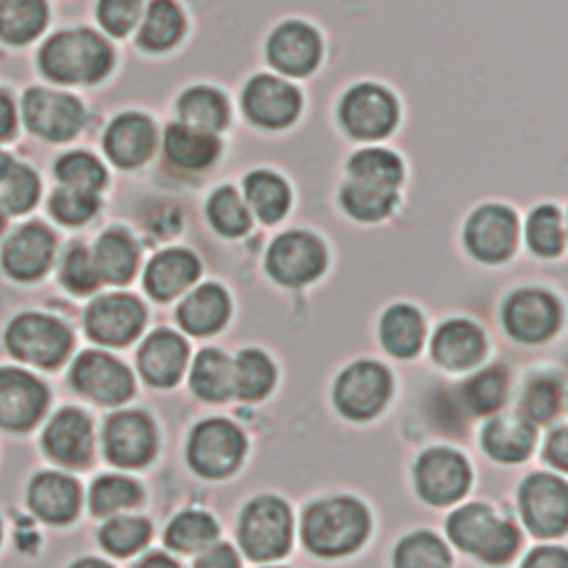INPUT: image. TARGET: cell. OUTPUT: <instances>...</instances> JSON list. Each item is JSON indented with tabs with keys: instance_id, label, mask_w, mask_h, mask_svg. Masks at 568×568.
Listing matches in <instances>:
<instances>
[{
	"instance_id": "6da1fadb",
	"label": "cell",
	"mask_w": 568,
	"mask_h": 568,
	"mask_svg": "<svg viewBox=\"0 0 568 568\" xmlns=\"http://www.w3.org/2000/svg\"><path fill=\"white\" fill-rule=\"evenodd\" d=\"M113 64L111 47L89 29H71L51 36L40 51L42 73L64 84H91L102 80Z\"/></svg>"
},
{
	"instance_id": "7a4b0ae2",
	"label": "cell",
	"mask_w": 568,
	"mask_h": 568,
	"mask_svg": "<svg viewBox=\"0 0 568 568\" xmlns=\"http://www.w3.org/2000/svg\"><path fill=\"white\" fill-rule=\"evenodd\" d=\"M368 532V515L364 506L348 497H333L313 504L304 517L306 546L326 557L355 550Z\"/></svg>"
},
{
	"instance_id": "3957f363",
	"label": "cell",
	"mask_w": 568,
	"mask_h": 568,
	"mask_svg": "<svg viewBox=\"0 0 568 568\" xmlns=\"http://www.w3.org/2000/svg\"><path fill=\"white\" fill-rule=\"evenodd\" d=\"M450 539L466 552L481 557L488 564L508 561L519 544L517 528L499 519L484 504H468L448 519Z\"/></svg>"
},
{
	"instance_id": "277c9868",
	"label": "cell",
	"mask_w": 568,
	"mask_h": 568,
	"mask_svg": "<svg viewBox=\"0 0 568 568\" xmlns=\"http://www.w3.org/2000/svg\"><path fill=\"white\" fill-rule=\"evenodd\" d=\"M7 348L22 362L51 368L67 357L71 333L55 317L22 313L7 328Z\"/></svg>"
},
{
	"instance_id": "5b68a950",
	"label": "cell",
	"mask_w": 568,
	"mask_h": 568,
	"mask_svg": "<svg viewBox=\"0 0 568 568\" xmlns=\"http://www.w3.org/2000/svg\"><path fill=\"white\" fill-rule=\"evenodd\" d=\"M240 541L248 557L266 561L282 557L291 544V513L277 497L251 501L242 515Z\"/></svg>"
},
{
	"instance_id": "8992f818",
	"label": "cell",
	"mask_w": 568,
	"mask_h": 568,
	"mask_svg": "<svg viewBox=\"0 0 568 568\" xmlns=\"http://www.w3.org/2000/svg\"><path fill=\"white\" fill-rule=\"evenodd\" d=\"M339 120L353 138H384L397 124V100L379 84H355L342 98Z\"/></svg>"
},
{
	"instance_id": "52a82bcc",
	"label": "cell",
	"mask_w": 568,
	"mask_h": 568,
	"mask_svg": "<svg viewBox=\"0 0 568 568\" xmlns=\"http://www.w3.org/2000/svg\"><path fill=\"white\" fill-rule=\"evenodd\" d=\"M326 266L324 244L306 231H288L280 235L268 251L266 268L280 282L300 286L315 280Z\"/></svg>"
},
{
	"instance_id": "ba28073f",
	"label": "cell",
	"mask_w": 568,
	"mask_h": 568,
	"mask_svg": "<svg viewBox=\"0 0 568 568\" xmlns=\"http://www.w3.org/2000/svg\"><path fill=\"white\" fill-rule=\"evenodd\" d=\"M244 455V437L242 433L224 422L209 419L202 422L189 444V462L204 477H222L235 470Z\"/></svg>"
},
{
	"instance_id": "9c48e42d",
	"label": "cell",
	"mask_w": 568,
	"mask_h": 568,
	"mask_svg": "<svg viewBox=\"0 0 568 568\" xmlns=\"http://www.w3.org/2000/svg\"><path fill=\"white\" fill-rule=\"evenodd\" d=\"M22 113L36 135L53 142L73 138L84 120L82 104L73 95L38 87L24 93Z\"/></svg>"
},
{
	"instance_id": "30bf717a",
	"label": "cell",
	"mask_w": 568,
	"mask_h": 568,
	"mask_svg": "<svg viewBox=\"0 0 568 568\" xmlns=\"http://www.w3.org/2000/svg\"><path fill=\"white\" fill-rule=\"evenodd\" d=\"M390 395V377L375 362L348 366L335 384L337 408L353 419H368L382 410Z\"/></svg>"
},
{
	"instance_id": "8fae6325",
	"label": "cell",
	"mask_w": 568,
	"mask_h": 568,
	"mask_svg": "<svg viewBox=\"0 0 568 568\" xmlns=\"http://www.w3.org/2000/svg\"><path fill=\"white\" fill-rule=\"evenodd\" d=\"M242 106L253 124L264 129H282L297 118L302 98L293 84L275 75H255L244 87Z\"/></svg>"
},
{
	"instance_id": "7c38bea8",
	"label": "cell",
	"mask_w": 568,
	"mask_h": 568,
	"mask_svg": "<svg viewBox=\"0 0 568 568\" xmlns=\"http://www.w3.org/2000/svg\"><path fill=\"white\" fill-rule=\"evenodd\" d=\"M466 246L481 262H504L517 246V217L508 206L484 204L466 222Z\"/></svg>"
},
{
	"instance_id": "4fadbf2b",
	"label": "cell",
	"mask_w": 568,
	"mask_h": 568,
	"mask_svg": "<svg viewBox=\"0 0 568 568\" xmlns=\"http://www.w3.org/2000/svg\"><path fill=\"white\" fill-rule=\"evenodd\" d=\"M521 513L528 528L541 537H557L568 524L566 484L550 475H532L521 486Z\"/></svg>"
},
{
	"instance_id": "5bb4252c",
	"label": "cell",
	"mask_w": 568,
	"mask_h": 568,
	"mask_svg": "<svg viewBox=\"0 0 568 568\" xmlns=\"http://www.w3.org/2000/svg\"><path fill=\"white\" fill-rule=\"evenodd\" d=\"M84 326L95 342L122 346L142 331L144 308L133 295H104L89 306Z\"/></svg>"
},
{
	"instance_id": "9a60e30c",
	"label": "cell",
	"mask_w": 568,
	"mask_h": 568,
	"mask_svg": "<svg viewBox=\"0 0 568 568\" xmlns=\"http://www.w3.org/2000/svg\"><path fill=\"white\" fill-rule=\"evenodd\" d=\"M71 384L78 393L100 402L120 404L133 390V379L124 364L104 353H82L71 368Z\"/></svg>"
},
{
	"instance_id": "2e32d148",
	"label": "cell",
	"mask_w": 568,
	"mask_h": 568,
	"mask_svg": "<svg viewBox=\"0 0 568 568\" xmlns=\"http://www.w3.org/2000/svg\"><path fill=\"white\" fill-rule=\"evenodd\" d=\"M415 479L426 501L450 504L468 488L470 470L459 453L448 448H433L419 457Z\"/></svg>"
},
{
	"instance_id": "e0dca14e",
	"label": "cell",
	"mask_w": 568,
	"mask_h": 568,
	"mask_svg": "<svg viewBox=\"0 0 568 568\" xmlns=\"http://www.w3.org/2000/svg\"><path fill=\"white\" fill-rule=\"evenodd\" d=\"M47 388L18 368H0V426L9 430L31 428L44 413Z\"/></svg>"
},
{
	"instance_id": "ac0fdd59",
	"label": "cell",
	"mask_w": 568,
	"mask_h": 568,
	"mask_svg": "<svg viewBox=\"0 0 568 568\" xmlns=\"http://www.w3.org/2000/svg\"><path fill=\"white\" fill-rule=\"evenodd\" d=\"M271 64L288 75H308L322 55V42L317 31L300 20L280 24L266 44Z\"/></svg>"
},
{
	"instance_id": "d6986e66",
	"label": "cell",
	"mask_w": 568,
	"mask_h": 568,
	"mask_svg": "<svg viewBox=\"0 0 568 568\" xmlns=\"http://www.w3.org/2000/svg\"><path fill=\"white\" fill-rule=\"evenodd\" d=\"M504 322L513 337L521 342H541L550 337L559 324V304L544 291L524 288L506 302Z\"/></svg>"
},
{
	"instance_id": "ffe728a7",
	"label": "cell",
	"mask_w": 568,
	"mask_h": 568,
	"mask_svg": "<svg viewBox=\"0 0 568 568\" xmlns=\"http://www.w3.org/2000/svg\"><path fill=\"white\" fill-rule=\"evenodd\" d=\"M153 424L142 413H118L104 426V453L118 466H142L153 457Z\"/></svg>"
},
{
	"instance_id": "44dd1931",
	"label": "cell",
	"mask_w": 568,
	"mask_h": 568,
	"mask_svg": "<svg viewBox=\"0 0 568 568\" xmlns=\"http://www.w3.org/2000/svg\"><path fill=\"white\" fill-rule=\"evenodd\" d=\"M55 240L51 231L38 222L18 229L2 248L4 271L16 280L40 277L53 257Z\"/></svg>"
},
{
	"instance_id": "7402d4cb",
	"label": "cell",
	"mask_w": 568,
	"mask_h": 568,
	"mask_svg": "<svg viewBox=\"0 0 568 568\" xmlns=\"http://www.w3.org/2000/svg\"><path fill=\"white\" fill-rule=\"evenodd\" d=\"M155 149V126L142 113L118 115L104 133V151L118 166L133 169L144 164Z\"/></svg>"
},
{
	"instance_id": "603a6c76",
	"label": "cell",
	"mask_w": 568,
	"mask_h": 568,
	"mask_svg": "<svg viewBox=\"0 0 568 568\" xmlns=\"http://www.w3.org/2000/svg\"><path fill=\"white\" fill-rule=\"evenodd\" d=\"M44 450L60 464L82 466L91 457V424L75 408L60 410L47 426L42 437Z\"/></svg>"
},
{
	"instance_id": "cb8c5ba5",
	"label": "cell",
	"mask_w": 568,
	"mask_h": 568,
	"mask_svg": "<svg viewBox=\"0 0 568 568\" xmlns=\"http://www.w3.org/2000/svg\"><path fill=\"white\" fill-rule=\"evenodd\" d=\"M186 362V344L169 328H160L146 337L138 353V366L153 386H171L180 379Z\"/></svg>"
},
{
	"instance_id": "d4e9b609",
	"label": "cell",
	"mask_w": 568,
	"mask_h": 568,
	"mask_svg": "<svg viewBox=\"0 0 568 568\" xmlns=\"http://www.w3.org/2000/svg\"><path fill=\"white\" fill-rule=\"evenodd\" d=\"M29 506L49 524H67L80 508V488L67 475L40 473L29 484Z\"/></svg>"
},
{
	"instance_id": "484cf974",
	"label": "cell",
	"mask_w": 568,
	"mask_h": 568,
	"mask_svg": "<svg viewBox=\"0 0 568 568\" xmlns=\"http://www.w3.org/2000/svg\"><path fill=\"white\" fill-rule=\"evenodd\" d=\"M200 273L197 257L186 248H166L158 253L144 273V286L155 300H171L182 293Z\"/></svg>"
},
{
	"instance_id": "4316f807",
	"label": "cell",
	"mask_w": 568,
	"mask_h": 568,
	"mask_svg": "<svg viewBox=\"0 0 568 568\" xmlns=\"http://www.w3.org/2000/svg\"><path fill=\"white\" fill-rule=\"evenodd\" d=\"M484 348V333L466 320L446 322L433 337V357L446 368H468L477 364Z\"/></svg>"
},
{
	"instance_id": "83f0119b",
	"label": "cell",
	"mask_w": 568,
	"mask_h": 568,
	"mask_svg": "<svg viewBox=\"0 0 568 568\" xmlns=\"http://www.w3.org/2000/svg\"><path fill=\"white\" fill-rule=\"evenodd\" d=\"M231 304L229 295L217 284H202L178 308V320L193 335H209L224 326Z\"/></svg>"
},
{
	"instance_id": "f1b7e54d",
	"label": "cell",
	"mask_w": 568,
	"mask_h": 568,
	"mask_svg": "<svg viewBox=\"0 0 568 568\" xmlns=\"http://www.w3.org/2000/svg\"><path fill=\"white\" fill-rule=\"evenodd\" d=\"M164 153L182 169H206L220 153L215 133H206L186 124H171L164 133Z\"/></svg>"
},
{
	"instance_id": "f546056e",
	"label": "cell",
	"mask_w": 568,
	"mask_h": 568,
	"mask_svg": "<svg viewBox=\"0 0 568 568\" xmlns=\"http://www.w3.org/2000/svg\"><path fill=\"white\" fill-rule=\"evenodd\" d=\"M481 439L490 457L499 462H519L530 453L535 430L521 415H499L486 426Z\"/></svg>"
},
{
	"instance_id": "4dcf8cb0",
	"label": "cell",
	"mask_w": 568,
	"mask_h": 568,
	"mask_svg": "<svg viewBox=\"0 0 568 568\" xmlns=\"http://www.w3.org/2000/svg\"><path fill=\"white\" fill-rule=\"evenodd\" d=\"M178 115L182 124L215 133L226 126L229 104L226 98L211 87H191L178 98Z\"/></svg>"
},
{
	"instance_id": "1f68e13d",
	"label": "cell",
	"mask_w": 568,
	"mask_h": 568,
	"mask_svg": "<svg viewBox=\"0 0 568 568\" xmlns=\"http://www.w3.org/2000/svg\"><path fill=\"white\" fill-rule=\"evenodd\" d=\"M93 264L100 280L122 284L129 282L138 266V251L133 240L122 231H106L95 242Z\"/></svg>"
},
{
	"instance_id": "d6a6232c",
	"label": "cell",
	"mask_w": 568,
	"mask_h": 568,
	"mask_svg": "<svg viewBox=\"0 0 568 568\" xmlns=\"http://www.w3.org/2000/svg\"><path fill=\"white\" fill-rule=\"evenodd\" d=\"M244 195L262 222H277L291 204L288 184L273 171L260 169L244 178Z\"/></svg>"
},
{
	"instance_id": "836d02e7",
	"label": "cell",
	"mask_w": 568,
	"mask_h": 568,
	"mask_svg": "<svg viewBox=\"0 0 568 568\" xmlns=\"http://www.w3.org/2000/svg\"><path fill=\"white\" fill-rule=\"evenodd\" d=\"M184 33V16L173 0H151L146 7L138 42L146 51H166Z\"/></svg>"
},
{
	"instance_id": "e575fe53",
	"label": "cell",
	"mask_w": 568,
	"mask_h": 568,
	"mask_svg": "<svg viewBox=\"0 0 568 568\" xmlns=\"http://www.w3.org/2000/svg\"><path fill=\"white\" fill-rule=\"evenodd\" d=\"M379 333L386 351H390L397 357H410L422 346L424 322L413 306L397 304L384 313Z\"/></svg>"
},
{
	"instance_id": "d590c367",
	"label": "cell",
	"mask_w": 568,
	"mask_h": 568,
	"mask_svg": "<svg viewBox=\"0 0 568 568\" xmlns=\"http://www.w3.org/2000/svg\"><path fill=\"white\" fill-rule=\"evenodd\" d=\"M191 386L202 399H226L233 393V362L215 348L202 351L193 364Z\"/></svg>"
},
{
	"instance_id": "8d00e7d4",
	"label": "cell",
	"mask_w": 568,
	"mask_h": 568,
	"mask_svg": "<svg viewBox=\"0 0 568 568\" xmlns=\"http://www.w3.org/2000/svg\"><path fill=\"white\" fill-rule=\"evenodd\" d=\"M47 22L44 0H0V38L13 44L36 38Z\"/></svg>"
},
{
	"instance_id": "74e56055",
	"label": "cell",
	"mask_w": 568,
	"mask_h": 568,
	"mask_svg": "<svg viewBox=\"0 0 568 568\" xmlns=\"http://www.w3.org/2000/svg\"><path fill=\"white\" fill-rule=\"evenodd\" d=\"M348 173L355 182L395 189L402 182L404 166L397 153L386 149H362L348 160Z\"/></svg>"
},
{
	"instance_id": "f35d334b",
	"label": "cell",
	"mask_w": 568,
	"mask_h": 568,
	"mask_svg": "<svg viewBox=\"0 0 568 568\" xmlns=\"http://www.w3.org/2000/svg\"><path fill=\"white\" fill-rule=\"evenodd\" d=\"M339 200L348 215L364 222H375L386 217L393 211L397 195H395V189H384V186L351 180L342 186Z\"/></svg>"
},
{
	"instance_id": "ab89813d",
	"label": "cell",
	"mask_w": 568,
	"mask_h": 568,
	"mask_svg": "<svg viewBox=\"0 0 568 568\" xmlns=\"http://www.w3.org/2000/svg\"><path fill=\"white\" fill-rule=\"evenodd\" d=\"M508 393V375L504 368L493 366L486 368L477 375H473L464 386H462V404L470 413H493L497 410Z\"/></svg>"
},
{
	"instance_id": "60d3db41",
	"label": "cell",
	"mask_w": 568,
	"mask_h": 568,
	"mask_svg": "<svg viewBox=\"0 0 568 568\" xmlns=\"http://www.w3.org/2000/svg\"><path fill=\"white\" fill-rule=\"evenodd\" d=\"M275 368L260 351H242L233 362V393L242 399H260L273 386Z\"/></svg>"
},
{
	"instance_id": "b9f144b4",
	"label": "cell",
	"mask_w": 568,
	"mask_h": 568,
	"mask_svg": "<svg viewBox=\"0 0 568 568\" xmlns=\"http://www.w3.org/2000/svg\"><path fill=\"white\" fill-rule=\"evenodd\" d=\"M206 213L215 231L229 237L242 235L251 226L248 209L244 206L233 186H220L217 191H213L206 202Z\"/></svg>"
},
{
	"instance_id": "7bdbcfd3",
	"label": "cell",
	"mask_w": 568,
	"mask_h": 568,
	"mask_svg": "<svg viewBox=\"0 0 568 568\" xmlns=\"http://www.w3.org/2000/svg\"><path fill=\"white\" fill-rule=\"evenodd\" d=\"M217 535L215 521L206 513H182L166 528V544L180 552H195Z\"/></svg>"
},
{
	"instance_id": "ee69618b",
	"label": "cell",
	"mask_w": 568,
	"mask_h": 568,
	"mask_svg": "<svg viewBox=\"0 0 568 568\" xmlns=\"http://www.w3.org/2000/svg\"><path fill=\"white\" fill-rule=\"evenodd\" d=\"M395 568H450V557L439 537L415 532L397 546Z\"/></svg>"
},
{
	"instance_id": "f6af8a7d",
	"label": "cell",
	"mask_w": 568,
	"mask_h": 568,
	"mask_svg": "<svg viewBox=\"0 0 568 568\" xmlns=\"http://www.w3.org/2000/svg\"><path fill=\"white\" fill-rule=\"evenodd\" d=\"M55 175L62 182V186L91 191V193H98L106 182L104 166L91 153H84V151H73L62 155L55 162Z\"/></svg>"
},
{
	"instance_id": "bcb514c9",
	"label": "cell",
	"mask_w": 568,
	"mask_h": 568,
	"mask_svg": "<svg viewBox=\"0 0 568 568\" xmlns=\"http://www.w3.org/2000/svg\"><path fill=\"white\" fill-rule=\"evenodd\" d=\"M38 191V175L27 164L13 160L9 173L0 182V209L13 215L24 213L36 204Z\"/></svg>"
},
{
	"instance_id": "7dc6e473",
	"label": "cell",
	"mask_w": 568,
	"mask_h": 568,
	"mask_svg": "<svg viewBox=\"0 0 568 568\" xmlns=\"http://www.w3.org/2000/svg\"><path fill=\"white\" fill-rule=\"evenodd\" d=\"M142 493L140 486L126 477H118V475H109V477H100L93 486H91V510L95 515H111L118 513L122 508H131L140 501Z\"/></svg>"
},
{
	"instance_id": "c3c4849f",
	"label": "cell",
	"mask_w": 568,
	"mask_h": 568,
	"mask_svg": "<svg viewBox=\"0 0 568 568\" xmlns=\"http://www.w3.org/2000/svg\"><path fill=\"white\" fill-rule=\"evenodd\" d=\"M528 244L539 255H557L564 248L561 213L555 206H539L530 213L526 224Z\"/></svg>"
},
{
	"instance_id": "681fc988",
	"label": "cell",
	"mask_w": 568,
	"mask_h": 568,
	"mask_svg": "<svg viewBox=\"0 0 568 568\" xmlns=\"http://www.w3.org/2000/svg\"><path fill=\"white\" fill-rule=\"evenodd\" d=\"M151 528L140 517H115L100 530L102 546L113 555H131L146 544Z\"/></svg>"
},
{
	"instance_id": "f907efd6",
	"label": "cell",
	"mask_w": 568,
	"mask_h": 568,
	"mask_svg": "<svg viewBox=\"0 0 568 568\" xmlns=\"http://www.w3.org/2000/svg\"><path fill=\"white\" fill-rule=\"evenodd\" d=\"M559 406H561V384L555 377L537 375L528 382L521 397V410L528 419L546 422L557 415Z\"/></svg>"
},
{
	"instance_id": "816d5d0a",
	"label": "cell",
	"mask_w": 568,
	"mask_h": 568,
	"mask_svg": "<svg viewBox=\"0 0 568 568\" xmlns=\"http://www.w3.org/2000/svg\"><path fill=\"white\" fill-rule=\"evenodd\" d=\"M49 209H51V215L62 224H84L98 213L100 200L91 191L62 186L51 195Z\"/></svg>"
},
{
	"instance_id": "f5cc1de1",
	"label": "cell",
	"mask_w": 568,
	"mask_h": 568,
	"mask_svg": "<svg viewBox=\"0 0 568 568\" xmlns=\"http://www.w3.org/2000/svg\"><path fill=\"white\" fill-rule=\"evenodd\" d=\"M60 277L64 282V286L78 295H84V293H91L98 282H100V275L95 271V264H93V257L87 248L82 246H73L67 255H64V262H62V271H60Z\"/></svg>"
},
{
	"instance_id": "db71d44e",
	"label": "cell",
	"mask_w": 568,
	"mask_h": 568,
	"mask_svg": "<svg viewBox=\"0 0 568 568\" xmlns=\"http://www.w3.org/2000/svg\"><path fill=\"white\" fill-rule=\"evenodd\" d=\"M142 13V0H100L98 20L115 38L126 36Z\"/></svg>"
},
{
	"instance_id": "11a10c76",
	"label": "cell",
	"mask_w": 568,
	"mask_h": 568,
	"mask_svg": "<svg viewBox=\"0 0 568 568\" xmlns=\"http://www.w3.org/2000/svg\"><path fill=\"white\" fill-rule=\"evenodd\" d=\"M428 413L430 419L435 424L437 430L442 433H450L457 435L464 430L466 424V408L462 404V397L450 393L448 388H439L428 404Z\"/></svg>"
},
{
	"instance_id": "9f6ffc18",
	"label": "cell",
	"mask_w": 568,
	"mask_h": 568,
	"mask_svg": "<svg viewBox=\"0 0 568 568\" xmlns=\"http://www.w3.org/2000/svg\"><path fill=\"white\" fill-rule=\"evenodd\" d=\"M524 568H568V555L564 548H539L528 555Z\"/></svg>"
},
{
	"instance_id": "6f0895ef",
	"label": "cell",
	"mask_w": 568,
	"mask_h": 568,
	"mask_svg": "<svg viewBox=\"0 0 568 568\" xmlns=\"http://www.w3.org/2000/svg\"><path fill=\"white\" fill-rule=\"evenodd\" d=\"M546 459L550 464H555L557 468H566L568 466V435L566 428H557L546 444Z\"/></svg>"
},
{
	"instance_id": "680465c9",
	"label": "cell",
	"mask_w": 568,
	"mask_h": 568,
	"mask_svg": "<svg viewBox=\"0 0 568 568\" xmlns=\"http://www.w3.org/2000/svg\"><path fill=\"white\" fill-rule=\"evenodd\" d=\"M195 568H237V557L229 546L209 548L195 564Z\"/></svg>"
},
{
	"instance_id": "91938a15",
	"label": "cell",
	"mask_w": 568,
	"mask_h": 568,
	"mask_svg": "<svg viewBox=\"0 0 568 568\" xmlns=\"http://www.w3.org/2000/svg\"><path fill=\"white\" fill-rule=\"evenodd\" d=\"M16 126V111L11 98L0 89V140L9 138Z\"/></svg>"
},
{
	"instance_id": "94428289",
	"label": "cell",
	"mask_w": 568,
	"mask_h": 568,
	"mask_svg": "<svg viewBox=\"0 0 568 568\" xmlns=\"http://www.w3.org/2000/svg\"><path fill=\"white\" fill-rule=\"evenodd\" d=\"M138 568H178V566L164 555H151L144 561H140Z\"/></svg>"
},
{
	"instance_id": "6125c7cd",
	"label": "cell",
	"mask_w": 568,
	"mask_h": 568,
	"mask_svg": "<svg viewBox=\"0 0 568 568\" xmlns=\"http://www.w3.org/2000/svg\"><path fill=\"white\" fill-rule=\"evenodd\" d=\"M71 568H111V566L104 564V561H100V559H82V561L73 564Z\"/></svg>"
},
{
	"instance_id": "be15d7a7",
	"label": "cell",
	"mask_w": 568,
	"mask_h": 568,
	"mask_svg": "<svg viewBox=\"0 0 568 568\" xmlns=\"http://www.w3.org/2000/svg\"><path fill=\"white\" fill-rule=\"evenodd\" d=\"M11 164H13V158H9V155H4V153H0V182L4 180V175H7V171L11 169Z\"/></svg>"
},
{
	"instance_id": "e7e4bbea",
	"label": "cell",
	"mask_w": 568,
	"mask_h": 568,
	"mask_svg": "<svg viewBox=\"0 0 568 568\" xmlns=\"http://www.w3.org/2000/svg\"><path fill=\"white\" fill-rule=\"evenodd\" d=\"M0 229H2V220H0Z\"/></svg>"
}]
</instances>
